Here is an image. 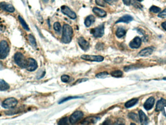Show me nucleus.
Masks as SVG:
<instances>
[{"label":"nucleus","instance_id":"nucleus-28","mask_svg":"<svg viewBox=\"0 0 166 125\" xmlns=\"http://www.w3.org/2000/svg\"><path fill=\"white\" fill-rule=\"evenodd\" d=\"M128 116L130 118V119H131L132 120H133L134 121L138 122L139 121V117H138L136 113H134V112H130V113H129Z\"/></svg>","mask_w":166,"mask_h":125},{"label":"nucleus","instance_id":"nucleus-7","mask_svg":"<svg viewBox=\"0 0 166 125\" xmlns=\"http://www.w3.org/2000/svg\"><path fill=\"white\" fill-rule=\"evenodd\" d=\"M61 11L62 12V13H63L64 15L67 16L68 17H69L70 18L74 20L76 18L77 16L75 13L71 10V9H70V8L66 6H62L61 7Z\"/></svg>","mask_w":166,"mask_h":125},{"label":"nucleus","instance_id":"nucleus-39","mask_svg":"<svg viewBox=\"0 0 166 125\" xmlns=\"http://www.w3.org/2000/svg\"><path fill=\"white\" fill-rule=\"evenodd\" d=\"M133 6H134L136 8H142V6L141 5H140L139 3H137V2H134L133 3Z\"/></svg>","mask_w":166,"mask_h":125},{"label":"nucleus","instance_id":"nucleus-5","mask_svg":"<svg viewBox=\"0 0 166 125\" xmlns=\"http://www.w3.org/2000/svg\"><path fill=\"white\" fill-rule=\"evenodd\" d=\"M18 100L14 98H9L5 99L3 103V107L5 108H15L18 104Z\"/></svg>","mask_w":166,"mask_h":125},{"label":"nucleus","instance_id":"nucleus-21","mask_svg":"<svg viewBox=\"0 0 166 125\" xmlns=\"http://www.w3.org/2000/svg\"><path fill=\"white\" fill-rule=\"evenodd\" d=\"M9 89V85L3 80L0 79V91H5Z\"/></svg>","mask_w":166,"mask_h":125},{"label":"nucleus","instance_id":"nucleus-10","mask_svg":"<svg viewBox=\"0 0 166 125\" xmlns=\"http://www.w3.org/2000/svg\"><path fill=\"white\" fill-rule=\"evenodd\" d=\"M0 8L9 13H13L15 11V8L11 4L6 2L0 3Z\"/></svg>","mask_w":166,"mask_h":125},{"label":"nucleus","instance_id":"nucleus-40","mask_svg":"<svg viewBox=\"0 0 166 125\" xmlns=\"http://www.w3.org/2000/svg\"><path fill=\"white\" fill-rule=\"evenodd\" d=\"M124 5L129 6L131 4V0H122Z\"/></svg>","mask_w":166,"mask_h":125},{"label":"nucleus","instance_id":"nucleus-34","mask_svg":"<svg viewBox=\"0 0 166 125\" xmlns=\"http://www.w3.org/2000/svg\"><path fill=\"white\" fill-rule=\"evenodd\" d=\"M95 2L97 5L102 7H104L106 6V2L104 0H95Z\"/></svg>","mask_w":166,"mask_h":125},{"label":"nucleus","instance_id":"nucleus-2","mask_svg":"<svg viewBox=\"0 0 166 125\" xmlns=\"http://www.w3.org/2000/svg\"><path fill=\"white\" fill-rule=\"evenodd\" d=\"M16 64L21 68H26L28 64V60L21 52H17L14 56Z\"/></svg>","mask_w":166,"mask_h":125},{"label":"nucleus","instance_id":"nucleus-6","mask_svg":"<svg viewBox=\"0 0 166 125\" xmlns=\"http://www.w3.org/2000/svg\"><path fill=\"white\" fill-rule=\"evenodd\" d=\"M81 58L83 60L86 61H91V62H100L104 61V57L100 55H82Z\"/></svg>","mask_w":166,"mask_h":125},{"label":"nucleus","instance_id":"nucleus-37","mask_svg":"<svg viewBox=\"0 0 166 125\" xmlns=\"http://www.w3.org/2000/svg\"><path fill=\"white\" fill-rule=\"evenodd\" d=\"M104 47V44H103V43H98L96 46V48L99 51L102 50Z\"/></svg>","mask_w":166,"mask_h":125},{"label":"nucleus","instance_id":"nucleus-9","mask_svg":"<svg viewBox=\"0 0 166 125\" xmlns=\"http://www.w3.org/2000/svg\"><path fill=\"white\" fill-rule=\"evenodd\" d=\"M78 43L81 49L85 51H86L89 49V44L84 38L81 37L78 39Z\"/></svg>","mask_w":166,"mask_h":125},{"label":"nucleus","instance_id":"nucleus-35","mask_svg":"<svg viewBox=\"0 0 166 125\" xmlns=\"http://www.w3.org/2000/svg\"><path fill=\"white\" fill-rule=\"evenodd\" d=\"M88 78H81V79L77 80V81L74 83L73 85H77V84H80V83H81L84 82L88 81Z\"/></svg>","mask_w":166,"mask_h":125},{"label":"nucleus","instance_id":"nucleus-42","mask_svg":"<svg viewBox=\"0 0 166 125\" xmlns=\"http://www.w3.org/2000/svg\"><path fill=\"white\" fill-rule=\"evenodd\" d=\"M43 2H44V3H48L49 1V0H43Z\"/></svg>","mask_w":166,"mask_h":125},{"label":"nucleus","instance_id":"nucleus-12","mask_svg":"<svg viewBox=\"0 0 166 125\" xmlns=\"http://www.w3.org/2000/svg\"><path fill=\"white\" fill-rule=\"evenodd\" d=\"M141 44V39L139 37H136L130 42L129 46L131 49H137L139 48Z\"/></svg>","mask_w":166,"mask_h":125},{"label":"nucleus","instance_id":"nucleus-13","mask_svg":"<svg viewBox=\"0 0 166 125\" xmlns=\"http://www.w3.org/2000/svg\"><path fill=\"white\" fill-rule=\"evenodd\" d=\"M154 47H146L142 49L139 52V55L141 56L147 57L149 56L153 53V51H154Z\"/></svg>","mask_w":166,"mask_h":125},{"label":"nucleus","instance_id":"nucleus-3","mask_svg":"<svg viewBox=\"0 0 166 125\" xmlns=\"http://www.w3.org/2000/svg\"><path fill=\"white\" fill-rule=\"evenodd\" d=\"M9 52V47L5 40L0 42V59H4L8 56Z\"/></svg>","mask_w":166,"mask_h":125},{"label":"nucleus","instance_id":"nucleus-18","mask_svg":"<svg viewBox=\"0 0 166 125\" xmlns=\"http://www.w3.org/2000/svg\"><path fill=\"white\" fill-rule=\"evenodd\" d=\"M166 105V100L164 99H161L158 101L156 105V111H162Z\"/></svg>","mask_w":166,"mask_h":125},{"label":"nucleus","instance_id":"nucleus-29","mask_svg":"<svg viewBox=\"0 0 166 125\" xmlns=\"http://www.w3.org/2000/svg\"><path fill=\"white\" fill-rule=\"evenodd\" d=\"M108 73L106 72H102L99 73L96 75V77L99 79H104L108 76Z\"/></svg>","mask_w":166,"mask_h":125},{"label":"nucleus","instance_id":"nucleus-27","mask_svg":"<svg viewBox=\"0 0 166 125\" xmlns=\"http://www.w3.org/2000/svg\"><path fill=\"white\" fill-rule=\"evenodd\" d=\"M81 98L82 97H79V96H69V97H65L61 99L60 101H59L58 104H62V103H63L65 102L66 101H69L70 100L78 99V98Z\"/></svg>","mask_w":166,"mask_h":125},{"label":"nucleus","instance_id":"nucleus-17","mask_svg":"<svg viewBox=\"0 0 166 125\" xmlns=\"http://www.w3.org/2000/svg\"><path fill=\"white\" fill-rule=\"evenodd\" d=\"M139 121L142 125H146L148 124V118L143 111L140 110L139 111Z\"/></svg>","mask_w":166,"mask_h":125},{"label":"nucleus","instance_id":"nucleus-38","mask_svg":"<svg viewBox=\"0 0 166 125\" xmlns=\"http://www.w3.org/2000/svg\"><path fill=\"white\" fill-rule=\"evenodd\" d=\"M106 3H107L109 5H112L115 2L116 0H104Z\"/></svg>","mask_w":166,"mask_h":125},{"label":"nucleus","instance_id":"nucleus-32","mask_svg":"<svg viewBox=\"0 0 166 125\" xmlns=\"http://www.w3.org/2000/svg\"><path fill=\"white\" fill-rule=\"evenodd\" d=\"M69 119L67 117L63 118L59 120V122L58 123V124L59 125H67L68 124Z\"/></svg>","mask_w":166,"mask_h":125},{"label":"nucleus","instance_id":"nucleus-24","mask_svg":"<svg viewBox=\"0 0 166 125\" xmlns=\"http://www.w3.org/2000/svg\"><path fill=\"white\" fill-rule=\"evenodd\" d=\"M28 40H29V42L31 44V46L34 48H36V47H37L36 40V39L33 35H32V34H29L28 35Z\"/></svg>","mask_w":166,"mask_h":125},{"label":"nucleus","instance_id":"nucleus-43","mask_svg":"<svg viewBox=\"0 0 166 125\" xmlns=\"http://www.w3.org/2000/svg\"><path fill=\"white\" fill-rule=\"evenodd\" d=\"M136 1H138V2H142V1H143V0H136Z\"/></svg>","mask_w":166,"mask_h":125},{"label":"nucleus","instance_id":"nucleus-26","mask_svg":"<svg viewBox=\"0 0 166 125\" xmlns=\"http://www.w3.org/2000/svg\"><path fill=\"white\" fill-rule=\"evenodd\" d=\"M18 18L19 20L20 21V23L21 24V26H23V28L24 29H25L26 31H29L30 29H29V26H28V24L26 23V22L24 21V19H23L21 16H19Z\"/></svg>","mask_w":166,"mask_h":125},{"label":"nucleus","instance_id":"nucleus-8","mask_svg":"<svg viewBox=\"0 0 166 125\" xmlns=\"http://www.w3.org/2000/svg\"><path fill=\"white\" fill-rule=\"evenodd\" d=\"M84 113L81 111H76L73 112L70 116L69 118V121L72 124L77 123L78 121L80 120L83 118Z\"/></svg>","mask_w":166,"mask_h":125},{"label":"nucleus","instance_id":"nucleus-31","mask_svg":"<svg viewBox=\"0 0 166 125\" xmlns=\"http://www.w3.org/2000/svg\"><path fill=\"white\" fill-rule=\"evenodd\" d=\"M54 31L56 32H60L61 29L60 24L58 22L54 23Z\"/></svg>","mask_w":166,"mask_h":125},{"label":"nucleus","instance_id":"nucleus-15","mask_svg":"<svg viewBox=\"0 0 166 125\" xmlns=\"http://www.w3.org/2000/svg\"><path fill=\"white\" fill-rule=\"evenodd\" d=\"M133 20V18L131 16L129 15H124L122 17H121L116 22V24L119 23H124L126 24H128Z\"/></svg>","mask_w":166,"mask_h":125},{"label":"nucleus","instance_id":"nucleus-1","mask_svg":"<svg viewBox=\"0 0 166 125\" xmlns=\"http://www.w3.org/2000/svg\"><path fill=\"white\" fill-rule=\"evenodd\" d=\"M73 35V29L69 24H64L63 27L61 41L64 44H69L71 42Z\"/></svg>","mask_w":166,"mask_h":125},{"label":"nucleus","instance_id":"nucleus-36","mask_svg":"<svg viewBox=\"0 0 166 125\" xmlns=\"http://www.w3.org/2000/svg\"><path fill=\"white\" fill-rule=\"evenodd\" d=\"M158 17L161 18H165L166 17V8L162 12H161L159 13V14L158 15Z\"/></svg>","mask_w":166,"mask_h":125},{"label":"nucleus","instance_id":"nucleus-14","mask_svg":"<svg viewBox=\"0 0 166 125\" xmlns=\"http://www.w3.org/2000/svg\"><path fill=\"white\" fill-rule=\"evenodd\" d=\"M154 102H155V99L153 97L149 98L144 104V108L147 110H151L154 106Z\"/></svg>","mask_w":166,"mask_h":125},{"label":"nucleus","instance_id":"nucleus-41","mask_svg":"<svg viewBox=\"0 0 166 125\" xmlns=\"http://www.w3.org/2000/svg\"><path fill=\"white\" fill-rule=\"evenodd\" d=\"M162 27L163 28V29H164L166 31V21L163 22L161 24Z\"/></svg>","mask_w":166,"mask_h":125},{"label":"nucleus","instance_id":"nucleus-11","mask_svg":"<svg viewBox=\"0 0 166 125\" xmlns=\"http://www.w3.org/2000/svg\"><path fill=\"white\" fill-rule=\"evenodd\" d=\"M28 64L26 69L29 72H33L38 68V64L36 61L33 58H29L28 59Z\"/></svg>","mask_w":166,"mask_h":125},{"label":"nucleus","instance_id":"nucleus-20","mask_svg":"<svg viewBox=\"0 0 166 125\" xmlns=\"http://www.w3.org/2000/svg\"><path fill=\"white\" fill-rule=\"evenodd\" d=\"M138 101L139 99L137 98H133L126 103L125 104V107L127 108H130L137 104Z\"/></svg>","mask_w":166,"mask_h":125},{"label":"nucleus","instance_id":"nucleus-44","mask_svg":"<svg viewBox=\"0 0 166 125\" xmlns=\"http://www.w3.org/2000/svg\"><path fill=\"white\" fill-rule=\"evenodd\" d=\"M163 79L165 80H166V78H163Z\"/></svg>","mask_w":166,"mask_h":125},{"label":"nucleus","instance_id":"nucleus-30","mask_svg":"<svg viewBox=\"0 0 166 125\" xmlns=\"http://www.w3.org/2000/svg\"><path fill=\"white\" fill-rule=\"evenodd\" d=\"M161 10V9L160 8H158V7H157L156 6H151L150 8V11L151 12L154 13H157L160 12Z\"/></svg>","mask_w":166,"mask_h":125},{"label":"nucleus","instance_id":"nucleus-23","mask_svg":"<svg viewBox=\"0 0 166 125\" xmlns=\"http://www.w3.org/2000/svg\"><path fill=\"white\" fill-rule=\"evenodd\" d=\"M99 118L98 117H89L86 118V119L83 121L82 122L83 124H91V123H95V122H96L98 120H99Z\"/></svg>","mask_w":166,"mask_h":125},{"label":"nucleus","instance_id":"nucleus-25","mask_svg":"<svg viewBox=\"0 0 166 125\" xmlns=\"http://www.w3.org/2000/svg\"><path fill=\"white\" fill-rule=\"evenodd\" d=\"M111 75L115 78H120L123 75V72L120 70H115L111 72Z\"/></svg>","mask_w":166,"mask_h":125},{"label":"nucleus","instance_id":"nucleus-4","mask_svg":"<svg viewBox=\"0 0 166 125\" xmlns=\"http://www.w3.org/2000/svg\"><path fill=\"white\" fill-rule=\"evenodd\" d=\"M91 33L95 38H100L103 36L104 33V24H101L98 27L91 29Z\"/></svg>","mask_w":166,"mask_h":125},{"label":"nucleus","instance_id":"nucleus-19","mask_svg":"<svg viewBox=\"0 0 166 125\" xmlns=\"http://www.w3.org/2000/svg\"><path fill=\"white\" fill-rule=\"evenodd\" d=\"M95 17H94V16H88V17H86L85 19L84 24H85V25L86 27L88 28L89 26H91V25L95 22Z\"/></svg>","mask_w":166,"mask_h":125},{"label":"nucleus","instance_id":"nucleus-16","mask_svg":"<svg viewBox=\"0 0 166 125\" xmlns=\"http://www.w3.org/2000/svg\"><path fill=\"white\" fill-rule=\"evenodd\" d=\"M92 10L94 13L98 17H106L107 15L106 11L99 8H97V7H94L92 9Z\"/></svg>","mask_w":166,"mask_h":125},{"label":"nucleus","instance_id":"nucleus-33","mask_svg":"<svg viewBox=\"0 0 166 125\" xmlns=\"http://www.w3.org/2000/svg\"><path fill=\"white\" fill-rule=\"evenodd\" d=\"M61 79L63 82L67 83L70 80V76L67 75H63L61 77Z\"/></svg>","mask_w":166,"mask_h":125},{"label":"nucleus","instance_id":"nucleus-22","mask_svg":"<svg viewBox=\"0 0 166 125\" xmlns=\"http://www.w3.org/2000/svg\"><path fill=\"white\" fill-rule=\"evenodd\" d=\"M126 32L124 28H119L117 30L116 34L117 37L119 38H121L126 35Z\"/></svg>","mask_w":166,"mask_h":125}]
</instances>
